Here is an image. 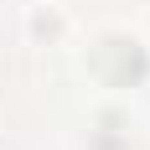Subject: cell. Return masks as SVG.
Returning a JSON list of instances; mask_svg holds the SVG:
<instances>
[{
    "label": "cell",
    "mask_w": 150,
    "mask_h": 150,
    "mask_svg": "<svg viewBox=\"0 0 150 150\" xmlns=\"http://www.w3.org/2000/svg\"><path fill=\"white\" fill-rule=\"evenodd\" d=\"M88 62H93V73L104 78L109 88H135L140 78H145V47L135 36H104Z\"/></svg>",
    "instance_id": "6da1fadb"
}]
</instances>
